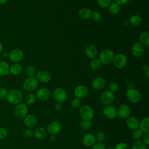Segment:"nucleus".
I'll return each mask as SVG.
<instances>
[{
	"mask_svg": "<svg viewBox=\"0 0 149 149\" xmlns=\"http://www.w3.org/2000/svg\"><path fill=\"white\" fill-rule=\"evenodd\" d=\"M24 124L28 128H33L37 126L38 119L36 116L32 114H27L23 119Z\"/></svg>",
	"mask_w": 149,
	"mask_h": 149,
	"instance_id": "dca6fc26",
	"label": "nucleus"
},
{
	"mask_svg": "<svg viewBox=\"0 0 149 149\" xmlns=\"http://www.w3.org/2000/svg\"><path fill=\"white\" fill-rule=\"evenodd\" d=\"M91 14L92 11L90 9L86 7L80 9L77 12L78 16L83 20H87L91 18Z\"/></svg>",
	"mask_w": 149,
	"mask_h": 149,
	"instance_id": "5701e85b",
	"label": "nucleus"
},
{
	"mask_svg": "<svg viewBox=\"0 0 149 149\" xmlns=\"http://www.w3.org/2000/svg\"><path fill=\"white\" fill-rule=\"evenodd\" d=\"M108 10L111 14H112L113 15H117L118 13H119V12H120V5L115 2H112L108 7Z\"/></svg>",
	"mask_w": 149,
	"mask_h": 149,
	"instance_id": "c756f323",
	"label": "nucleus"
},
{
	"mask_svg": "<svg viewBox=\"0 0 149 149\" xmlns=\"http://www.w3.org/2000/svg\"><path fill=\"white\" fill-rule=\"evenodd\" d=\"M109 90L112 93L116 92L119 89V85L118 83L115 81H111L109 84Z\"/></svg>",
	"mask_w": 149,
	"mask_h": 149,
	"instance_id": "4c0bfd02",
	"label": "nucleus"
},
{
	"mask_svg": "<svg viewBox=\"0 0 149 149\" xmlns=\"http://www.w3.org/2000/svg\"><path fill=\"white\" fill-rule=\"evenodd\" d=\"M115 54L113 51L110 49H105L99 55V60L102 64L108 65L112 62Z\"/></svg>",
	"mask_w": 149,
	"mask_h": 149,
	"instance_id": "7ed1b4c3",
	"label": "nucleus"
},
{
	"mask_svg": "<svg viewBox=\"0 0 149 149\" xmlns=\"http://www.w3.org/2000/svg\"><path fill=\"white\" fill-rule=\"evenodd\" d=\"M91 149H106V147L103 143L97 142L92 146Z\"/></svg>",
	"mask_w": 149,
	"mask_h": 149,
	"instance_id": "49530a36",
	"label": "nucleus"
},
{
	"mask_svg": "<svg viewBox=\"0 0 149 149\" xmlns=\"http://www.w3.org/2000/svg\"><path fill=\"white\" fill-rule=\"evenodd\" d=\"M129 1H130V0H115V2H116L119 5H125L127 3H128Z\"/></svg>",
	"mask_w": 149,
	"mask_h": 149,
	"instance_id": "09e8293b",
	"label": "nucleus"
},
{
	"mask_svg": "<svg viewBox=\"0 0 149 149\" xmlns=\"http://www.w3.org/2000/svg\"><path fill=\"white\" fill-rule=\"evenodd\" d=\"M25 104L27 105H31L34 104L37 100V97L36 94L33 93H29L25 97Z\"/></svg>",
	"mask_w": 149,
	"mask_h": 149,
	"instance_id": "7c9ffc66",
	"label": "nucleus"
},
{
	"mask_svg": "<svg viewBox=\"0 0 149 149\" xmlns=\"http://www.w3.org/2000/svg\"><path fill=\"white\" fill-rule=\"evenodd\" d=\"M131 52L133 55L134 56H141L145 52V47L140 42H134L132 46Z\"/></svg>",
	"mask_w": 149,
	"mask_h": 149,
	"instance_id": "ddd939ff",
	"label": "nucleus"
},
{
	"mask_svg": "<svg viewBox=\"0 0 149 149\" xmlns=\"http://www.w3.org/2000/svg\"><path fill=\"white\" fill-rule=\"evenodd\" d=\"M73 93L76 98L81 100L87 96L88 94V88L86 85L80 84L74 88Z\"/></svg>",
	"mask_w": 149,
	"mask_h": 149,
	"instance_id": "9b49d317",
	"label": "nucleus"
},
{
	"mask_svg": "<svg viewBox=\"0 0 149 149\" xmlns=\"http://www.w3.org/2000/svg\"><path fill=\"white\" fill-rule=\"evenodd\" d=\"M23 136L26 138H30L33 136V131L30 128L26 129L23 132Z\"/></svg>",
	"mask_w": 149,
	"mask_h": 149,
	"instance_id": "79ce46f5",
	"label": "nucleus"
},
{
	"mask_svg": "<svg viewBox=\"0 0 149 149\" xmlns=\"http://www.w3.org/2000/svg\"><path fill=\"white\" fill-rule=\"evenodd\" d=\"M142 69H143V70L144 71V72H147L148 70H149V67H148V66L147 65H143V66H142Z\"/></svg>",
	"mask_w": 149,
	"mask_h": 149,
	"instance_id": "603ef678",
	"label": "nucleus"
},
{
	"mask_svg": "<svg viewBox=\"0 0 149 149\" xmlns=\"http://www.w3.org/2000/svg\"><path fill=\"white\" fill-rule=\"evenodd\" d=\"M141 141L146 145L148 146L149 144V133H144L143 134L141 137Z\"/></svg>",
	"mask_w": 149,
	"mask_h": 149,
	"instance_id": "de8ad7c7",
	"label": "nucleus"
},
{
	"mask_svg": "<svg viewBox=\"0 0 149 149\" xmlns=\"http://www.w3.org/2000/svg\"><path fill=\"white\" fill-rule=\"evenodd\" d=\"M92 122L90 120H84L82 119L79 124L80 127L83 130H87L90 129L92 126Z\"/></svg>",
	"mask_w": 149,
	"mask_h": 149,
	"instance_id": "2f4dec72",
	"label": "nucleus"
},
{
	"mask_svg": "<svg viewBox=\"0 0 149 149\" xmlns=\"http://www.w3.org/2000/svg\"><path fill=\"white\" fill-rule=\"evenodd\" d=\"M22 66L19 63H13L9 66V74L14 76L20 74L22 72Z\"/></svg>",
	"mask_w": 149,
	"mask_h": 149,
	"instance_id": "a878e982",
	"label": "nucleus"
},
{
	"mask_svg": "<svg viewBox=\"0 0 149 149\" xmlns=\"http://www.w3.org/2000/svg\"><path fill=\"white\" fill-rule=\"evenodd\" d=\"M7 130L2 127H0V140H3L8 136Z\"/></svg>",
	"mask_w": 149,
	"mask_h": 149,
	"instance_id": "c03bdc74",
	"label": "nucleus"
},
{
	"mask_svg": "<svg viewBox=\"0 0 149 149\" xmlns=\"http://www.w3.org/2000/svg\"><path fill=\"white\" fill-rule=\"evenodd\" d=\"M36 79L38 81L47 83L51 80V74L46 70H40L36 73Z\"/></svg>",
	"mask_w": 149,
	"mask_h": 149,
	"instance_id": "a211bd4d",
	"label": "nucleus"
},
{
	"mask_svg": "<svg viewBox=\"0 0 149 149\" xmlns=\"http://www.w3.org/2000/svg\"><path fill=\"white\" fill-rule=\"evenodd\" d=\"M47 133V129L42 126L37 127L33 131V136L37 139H42L44 138Z\"/></svg>",
	"mask_w": 149,
	"mask_h": 149,
	"instance_id": "393cba45",
	"label": "nucleus"
},
{
	"mask_svg": "<svg viewBox=\"0 0 149 149\" xmlns=\"http://www.w3.org/2000/svg\"><path fill=\"white\" fill-rule=\"evenodd\" d=\"M3 51V45L0 42V54Z\"/></svg>",
	"mask_w": 149,
	"mask_h": 149,
	"instance_id": "5fc2aeb1",
	"label": "nucleus"
},
{
	"mask_svg": "<svg viewBox=\"0 0 149 149\" xmlns=\"http://www.w3.org/2000/svg\"><path fill=\"white\" fill-rule=\"evenodd\" d=\"M139 129L144 133H149V118L146 117L139 121Z\"/></svg>",
	"mask_w": 149,
	"mask_h": 149,
	"instance_id": "b1692460",
	"label": "nucleus"
},
{
	"mask_svg": "<svg viewBox=\"0 0 149 149\" xmlns=\"http://www.w3.org/2000/svg\"><path fill=\"white\" fill-rule=\"evenodd\" d=\"M85 54L87 58L90 59L95 58L98 53V50L97 47L93 44H88L85 48Z\"/></svg>",
	"mask_w": 149,
	"mask_h": 149,
	"instance_id": "412c9836",
	"label": "nucleus"
},
{
	"mask_svg": "<svg viewBox=\"0 0 149 149\" xmlns=\"http://www.w3.org/2000/svg\"><path fill=\"white\" fill-rule=\"evenodd\" d=\"M114 149H130V148L127 143L124 142H120L118 143L115 146Z\"/></svg>",
	"mask_w": 149,
	"mask_h": 149,
	"instance_id": "37998d69",
	"label": "nucleus"
},
{
	"mask_svg": "<svg viewBox=\"0 0 149 149\" xmlns=\"http://www.w3.org/2000/svg\"><path fill=\"white\" fill-rule=\"evenodd\" d=\"M81 100L77 98H74L71 101V105L73 108L77 109L81 107Z\"/></svg>",
	"mask_w": 149,
	"mask_h": 149,
	"instance_id": "ea45409f",
	"label": "nucleus"
},
{
	"mask_svg": "<svg viewBox=\"0 0 149 149\" xmlns=\"http://www.w3.org/2000/svg\"><path fill=\"white\" fill-rule=\"evenodd\" d=\"M93 20L95 22H99L102 19V15L101 14L98 12V11H93L92 12L91 14V17Z\"/></svg>",
	"mask_w": 149,
	"mask_h": 149,
	"instance_id": "58836bf2",
	"label": "nucleus"
},
{
	"mask_svg": "<svg viewBox=\"0 0 149 149\" xmlns=\"http://www.w3.org/2000/svg\"><path fill=\"white\" fill-rule=\"evenodd\" d=\"M95 139L98 143H103L105 140V134L102 132H99L95 136Z\"/></svg>",
	"mask_w": 149,
	"mask_h": 149,
	"instance_id": "a19ab883",
	"label": "nucleus"
},
{
	"mask_svg": "<svg viewBox=\"0 0 149 149\" xmlns=\"http://www.w3.org/2000/svg\"><path fill=\"white\" fill-rule=\"evenodd\" d=\"M7 90L3 87H0V99L4 100L6 99V96L7 94Z\"/></svg>",
	"mask_w": 149,
	"mask_h": 149,
	"instance_id": "a18cd8bd",
	"label": "nucleus"
},
{
	"mask_svg": "<svg viewBox=\"0 0 149 149\" xmlns=\"http://www.w3.org/2000/svg\"><path fill=\"white\" fill-rule=\"evenodd\" d=\"M79 113L82 119L91 120L94 116L95 112L93 108L91 106L88 105H84L80 107Z\"/></svg>",
	"mask_w": 149,
	"mask_h": 149,
	"instance_id": "f03ea898",
	"label": "nucleus"
},
{
	"mask_svg": "<svg viewBox=\"0 0 149 149\" xmlns=\"http://www.w3.org/2000/svg\"><path fill=\"white\" fill-rule=\"evenodd\" d=\"M106 149H114V148H113V147H108V148H107Z\"/></svg>",
	"mask_w": 149,
	"mask_h": 149,
	"instance_id": "4d7b16f0",
	"label": "nucleus"
},
{
	"mask_svg": "<svg viewBox=\"0 0 149 149\" xmlns=\"http://www.w3.org/2000/svg\"><path fill=\"white\" fill-rule=\"evenodd\" d=\"M140 42L144 46L149 45V32L148 31H143L139 37Z\"/></svg>",
	"mask_w": 149,
	"mask_h": 149,
	"instance_id": "c85d7f7f",
	"label": "nucleus"
},
{
	"mask_svg": "<svg viewBox=\"0 0 149 149\" xmlns=\"http://www.w3.org/2000/svg\"><path fill=\"white\" fill-rule=\"evenodd\" d=\"M86 1H87V0H86Z\"/></svg>",
	"mask_w": 149,
	"mask_h": 149,
	"instance_id": "bf43d9fd",
	"label": "nucleus"
},
{
	"mask_svg": "<svg viewBox=\"0 0 149 149\" xmlns=\"http://www.w3.org/2000/svg\"><path fill=\"white\" fill-rule=\"evenodd\" d=\"M53 97L56 102L62 104L67 100L68 94L66 91L63 88L58 87L54 90Z\"/></svg>",
	"mask_w": 149,
	"mask_h": 149,
	"instance_id": "423d86ee",
	"label": "nucleus"
},
{
	"mask_svg": "<svg viewBox=\"0 0 149 149\" xmlns=\"http://www.w3.org/2000/svg\"><path fill=\"white\" fill-rule=\"evenodd\" d=\"M0 116H1V110H0Z\"/></svg>",
	"mask_w": 149,
	"mask_h": 149,
	"instance_id": "13d9d810",
	"label": "nucleus"
},
{
	"mask_svg": "<svg viewBox=\"0 0 149 149\" xmlns=\"http://www.w3.org/2000/svg\"><path fill=\"white\" fill-rule=\"evenodd\" d=\"M95 142V136L91 133L85 134L82 138V143L86 147H92Z\"/></svg>",
	"mask_w": 149,
	"mask_h": 149,
	"instance_id": "aec40b11",
	"label": "nucleus"
},
{
	"mask_svg": "<svg viewBox=\"0 0 149 149\" xmlns=\"http://www.w3.org/2000/svg\"><path fill=\"white\" fill-rule=\"evenodd\" d=\"M117 115L121 119H126L130 115V108L126 104L120 105L117 109Z\"/></svg>",
	"mask_w": 149,
	"mask_h": 149,
	"instance_id": "2eb2a0df",
	"label": "nucleus"
},
{
	"mask_svg": "<svg viewBox=\"0 0 149 149\" xmlns=\"http://www.w3.org/2000/svg\"><path fill=\"white\" fill-rule=\"evenodd\" d=\"M62 108V105L60 103L56 102L54 105V109L56 111H59Z\"/></svg>",
	"mask_w": 149,
	"mask_h": 149,
	"instance_id": "8fccbe9b",
	"label": "nucleus"
},
{
	"mask_svg": "<svg viewBox=\"0 0 149 149\" xmlns=\"http://www.w3.org/2000/svg\"><path fill=\"white\" fill-rule=\"evenodd\" d=\"M29 111L28 106L24 103H20L16 105L14 108V114L18 118H24Z\"/></svg>",
	"mask_w": 149,
	"mask_h": 149,
	"instance_id": "1a4fd4ad",
	"label": "nucleus"
},
{
	"mask_svg": "<svg viewBox=\"0 0 149 149\" xmlns=\"http://www.w3.org/2000/svg\"><path fill=\"white\" fill-rule=\"evenodd\" d=\"M100 101L101 104L105 106L111 105V104L113 102L115 99L114 93L109 91V90H107L104 91L101 95H100Z\"/></svg>",
	"mask_w": 149,
	"mask_h": 149,
	"instance_id": "0eeeda50",
	"label": "nucleus"
},
{
	"mask_svg": "<svg viewBox=\"0 0 149 149\" xmlns=\"http://www.w3.org/2000/svg\"><path fill=\"white\" fill-rule=\"evenodd\" d=\"M142 18L140 15H133L129 18V23L133 26H139L142 23Z\"/></svg>",
	"mask_w": 149,
	"mask_h": 149,
	"instance_id": "cd10ccee",
	"label": "nucleus"
},
{
	"mask_svg": "<svg viewBox=\"0 0 149 149\" xmlns=\"http://www.w3.org/2000/svg\"><path fill=\"white\" fill-rule=\"evenodd\" d=\"M38 86V81L36 77H28L23 83V88L29 92H31L36 90Z\"/></svg>",
	"mask_w": 149,
	"mask_h": 149,
	"instance_id": "39448f33",
	"label": "nucleus"
},
{
	"mask_svg": "<svg viewBox=\"0 0 149 149\" xmlns=\"http://www.w3.org/2000/svg\"><path fill=\"white\" fill-rule=\"evenodd\" d=\"M112 62L115 68L117 69H122L126 65L127 59L125 55L120 53L114 56Z\"/></svg>",
	"mask_w": 149,
	"mask_h": 149,
	"instance_id": "6e6552de",
	"label": "nucleus"
},
{
	"mask_svg": "<svg viewBox=\"0 0 149 149\" xmlns=\"http://www.w3.org/2000/svg\"><path fill=\"white\" fill-rule=\"evenodd\" d=\"M126 96L127 100L132 104L138 103L141 99V94L140 92L134 88H129L126 91Z\"/></svg>",
	"mask_w": 149,
	"mask_h": 149,
	"instance_id": "20e7f679",
	"label": "nucleus"
},
{
	"mask_svg": "<svg viewBox=\"0 0 149 149\" xmlns=\"http://www.w3.org/2000/svg\"><path fill=\"white\" fill-rule=\"evenodd\" d=\"M24 57V54L22 50L19 48H14L9 52L10 61L14 63H18L21 61Z\"/></svg>",
	"mask_w": 149,
	"mask_h": 149,
	"instance_id": "9d476101",
	"label": "nucleus"
},
{
	"mask_svg": "<svg viewBox=\"0 0 149 149\" xmlns=\"http://www.w3.org/2000/svg\"><path fill=\"white\" fill-rule=\"evenodd\" d=\"M126 123L129 129L134 130L139 128V120L135 116L130 115L128 118H126Z\"/></svg>",
	"mask_w": 149,
	"mask_h": 149,
	"instance_id": "4be33fe9",
	"label": "nucleus"
},
{
	"mask_svg": "<svg viewBox=\"0 0 149 149\" xmlns=\"http://www.w3.org/2000/svg\"><path fill=\"white\" fill-rule=\"evenodd\" d=\"M36 96L37 99L41 101H45L48 100L51 96V92L46 87H41L37 90Z\"/></svg>",
	"mask_w": 149,
	"mask_h": 149,
	"instance_id": "4468645a",
	"label": "nucleus"
},
{
	"mask_svg": "<svg viewBox=\"0 0 149 149\" xmlns=\"http://www.w3.org/2000/svg\"><path fill=\"white\" fill-rule=\"evenodd\" d=\"M132 149H147V146L141 140H136L133 142Z\"/></svg>",
	"mask_w": 149,
	"mask_h": 149,
	"instance_id": "72a5a7b5",
	"label": "nucleus"
},
{
	"mask_svg": "<svg viewBox=\"0 0 149 149\" xmlns=\"http://www.w3.org/2000/svg\"><path fill=\"white\" fill-rule=\"evenodd\" d=\"M61 125L58 121H53L51 122L47 127V132L50 134L56 135L61 130Z\"/></svg>",
	"mask_w": 149,
	"mask_h": 149,
	"instance_id": "f3484780",
	"label": "nucleus"
},
{
	"mask_svg": "<svg viewBox=\"0 0 149 149\" xmlns=\"http://www.w3.org/2000/svg\"><path fill=\"white\" fill-rule=\"evenodd\" d=\"M9 74V65L4 61H0V76Z\"/></svg>",
	"mask_w": 149,
	"mask_h": 149,
	"instance_id": "bb28decb",
	"label": "nucleus"
},
{
	"mask_svg": "<svg viewBox=\"0 0 149 149\" xmlns=\"http://www.w3.org/2000/svg\"><path fill=\"white\" fill-rule=\"evenodd\" d=\"M106 85L105 79L101 76L97 77L93 79L91 83L92 87L97 90H102L105 87Z\"/></svg>",
	"mask_w": 149,
	"mask_h": 149,
	"instance_id": "6ab92c4d",
	"label": "nucleus"
},
{
	"mask_svg": "<svg viewBox=\"0 0 149 149\" xmlns=\"http://www.w3.org/2000/svg\"><path fill=\"white\" fill-rule=\"evenodd\" d=\"M6 99L9 104L16 105L22 102L23 94L22 92L17 89H11L8 91Z\"/></svg>",
	"mask_w": 149,
	"mask_h": 149,
	"instance_id": "f257e3e1",
	"label": "nucleus"
},
{
	"mask_svg": "<svg viewBox=\"0 0 149 149\" xmlns=\"http://www.w3.org/2000/svg\"><path fill=\"white\" fill-rule=\"evenodd\" d=\"M3 56L4 57H8L9 56V52H5L3 54Z\"/></svg>",
	"mask_w": 149,
	"mask_h": 149,
	"instance_id": "6e6d98bb",
	"label": "nucleus"
},
{
	"mask_svg": "<svg viewBox=\"0 0 149 149\" xmlns=\"http://www.w3.org/2000/svg\"><path fill=\"white\" fill-rule=\"evenodd\" d=\"M101 62L98 59H93L90 63V66L91 69L94 70H98L101 68Z\"/></svg>",
	"mask_w": 149,
	"mask_h": 149,
	"instance_id": "473e14b6",
	"label": "nucleus"
},
{
	"mask_svg": "<svg viewBox=\"0 0 149 149\" xmlns=\"http://www.w3.org/2000/svg\"><path fill=\"white\" fill-rule=\"evenodd\" d=\"M36 73V68L33 65H29L26 68V73L29 77H33Z\"/></svg>",
	"mask_w": 149,
	"mask_h": 149,
	"instance_id": "c9c22d12",
	"label": "nucleus"
},
{
	"mask_svg": "<svg viewBox=\"0 0 149 149\" xmlns=\"http://www.w3.org/2000/svg\"><path fill=\"white\" fill-rule=\"evenodd\" d=\"M8 1V0H0V5L5 4V3H6Z\"/></svg>",
	"mask_w": 149,
	"mask_h": 149,
	"instance_id": "864d4df0",
	"label": "nucleus"
},
{
	"mask_svg": "<svg viewBox=\"0 0 149 149\" xmlns=\"http://www.w3.org/2000/svg\"><path fill=\"white\" fill-rule=\"evenodd\" d=\"M104 116L108 119H113L117 116V109L113 105H106L102 111Z\"/></svg>",
	"mask_w": 149,
	"mask_h": 149,
	"instance_id": "f8f14e48",
	"label": "nucleus"
},
{
	"mask_svg": "<svg viewBox=\"0 0 149 149\" xmlns=\"http://www.w3.org/2000/svg\"><path fill=\"white\" fill-rule=\"evenodd\" d=\"M98 5L102 9H105L109 7L112 3V0H98Z\"/></svg>",
	"mask_w": 149,
	"mask_h": 149,
	"instance_id": "e433bc0d",
	"label": "nucleus"
},
{
	"mask_svg": "<svg viewBox=\"0 0 149 149\" xmlns=\"http://www.w3.org/2000/svg\"><path fill=\"white\" fill-rule=\"evenodd\" d=\"M56 135H54V134H51L50 137H49V139H50V141H52V142H54L56 140Z\"/></svg>",
	"mask_w": 149,
	"mask_h": 149,
	"instance_id": "3c124183",
	"label": "nucleus"
},
{
	"mask_svg": "<svg viewBox=\"0 0 149 149\" xmlns=\"http://www.w3.org/2000/svg\"><path fill=\"white\" fill-rule=\"evenodd\" d=\"M143 134L144 133L142 132V131L138 128L133 131L132 133V137L133 140H134V141L139 140L141 139Z\"/></svg>",
	"mask_w": 149,
	"mask_h": 149,
	"instance_id": "f704fd0d",
	"label": "nucleus"
}]
</instances>
